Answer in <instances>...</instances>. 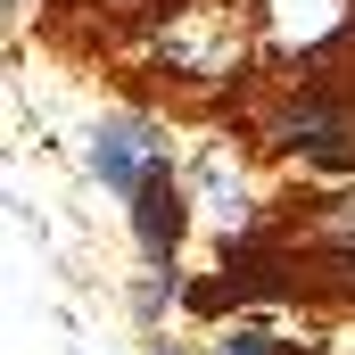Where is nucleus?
Wrapping results in <instances>:
<instances>
[{
  "mask_svg": "<svg viewBox=\"0 0 355 355\" xmlns=\"http://www.w3.org/2000/svg\"><path fill=\"white\" fill-rule=\"evenodd\" d=\"M166 157H157V132H149V116H107L99 132H91V174L107 182L116 198H132L141 182L157 174Z\"/></svg>",
  "mask_w": 355,
  "mask_h": 355,
  "instance_id": "1",
  "label": "nucleus"
},
{
  "mask_svg": "<svg viewBox=\"0 0 355 355\" xmlns=\"http://www.w3.org/2000/svg\"><path fill=\"white\" fill-rule=\"evenodd\" d=\"M257 17H265V33L281 42V50H331L339 33H347L355 0H257Z\"/></svg>",
  "mask_w": 355,
  "mask_h": 355,
  "instance_id": "2",
  "label": "nucleus"
},
{
  "mask_svg": "<svg viewBox=\"0 0 355 355\" xmlns=\"http://www.w3.org/2000/svg\"><path fill=\"white\" fill-rule=\"evenodd\" d=\"M174 67L182 75H232L240 67V50H248V33L240 25H223L215 8H198V17H174Z\"/></svg>",
  "mask_w": 355,
  "mask_h": 355,
  "instance_id": "3",
  "label": "nucleus"
},
{
  "mask_svg": "<svg viewBox=\"0 0 355 355\" xmlns=\"http://www.w3.org/2000/svg\"><path fill=\"white\" fill-rule=\"evenodd\" d=\"M132 215H141V248H149V257H166V248H174V232H182V207H174V166H157V174L132 190Z\"/></svg>",
  "mask_w": 355,
  "mask_h": 355,
  "instance_id": "4",
  "label": "nucleus"
},
{
  "mask_svg": "<svg viewBox=\"0 0 355 355\" xmlns=\"http://www.w3.org/2000/svg\"><path fill=\"white\" fill-rule=\"evenodd\" d=\"M223 355H281V347H272L265 331H232V339H223Z\"/></svg>",
  "mask_w": 355,
  "mask_h": 355,
  "instance_id": "5",
  "label": "nucleus"
},
{
  "mask_svg": "<svg viewBox=\"0 0 355 355\" xmlns=\"http://www.w3.org/2000/svg\"><path fill=\"white\" fill-rule=\"evenodd\" d=\"M322 355H355V322H331L322 331Z\"/></svg>",
  "mask_w": 355,
  "mask_h": 355,
  "instance_id": "6",
  "label": "nucleus"
}]
</instances>
